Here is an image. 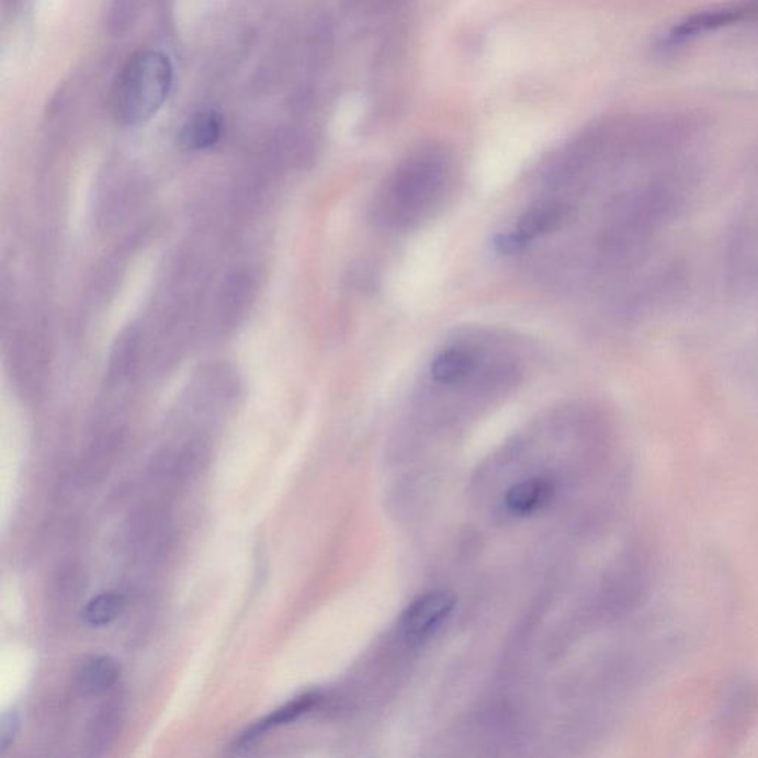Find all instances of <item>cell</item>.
Returning a JSON list of instances; mask_svg holds the SVG:
<instances>
[{
    "label": "cell",
    "instance_id": "obj_4",
    "mask_svg": "<svg viewBox=\"0 0 758 758\" xmlns=\"http://www.w3.org/2000/svg\"><path fill=\"white\" fill-rule=\"evenodd\" d=\"M455 597L444 591H429L419 596L401 615L400 629L414 642H423L442 629L455 611Z\"/></svg>",
    "mask_w": 758,
    "mask_h": 758
},
{
    "label": "cell",
    "instance_id": "obj_3",
    "mask_svg": "<svg viewBox=\"0 0 758 758\" xmlns=\"http://www.w3.org/2000/svg\"><path fill=\"white\" fill-rule=\"evenodd\" d=\"M753 21H758V0H738L727 5L694 12L659 37L658 49L660 53H672L709 33Z\"/></svg>",
    "mask_w": 758,
    "mask_h": 758
},
{
    "label": "cell",
    "instance_id": "obj_5",
    "mask_svg": "<svg viewBox=\"0 0 758 758\" xmlns=\"http://www.w3.org/2000/svg\"><path fill=\"white\" fill-rule=\"evenodd\" d=\"M320 701L321 697L319 693L310 692L301 694V697L287 702L286 705L281 706V709L274 711L273 714L267 715L261 722L253 724L247 732H244V734L236 739V743L233 744V751L236 754L251 751L258 744V740H260L267 732L295 722V720L315 710L316 706L320 704Z\"/></svg>",
    "mask_w": 758,
    "mask_h": 758
},
{
    "label": "cell",
    "instance_id": "obj_13",
    "mask_svg": "<svg viewBox=\"0 0 758 758\" xmlns=\"http://www.w3.org/2000/svg\"><path fill=\"white\" fill-rule=\"evenodd\" d=\"M493 245L499 256H516V253L523 252L529 244L518 235V231H514L495 236Z\"/></svg>",
    "mask_w": 758,
    "mask_h": 758
},
{
    "label": "cell",
    "instance_id": "obj_2",
    "mask_svg": "<svg viewBox=\"0 0 758 758\" xmlns=\"http://www.w3.org/2000/svg\"><path fill=\"white\" fill-rule=\"evenodd\" d=\"M435 151H422L410 159L399 173L394 177L392 207L389 214L397 222H410L418 218L442 190L446 165Z\"/></svg>",
    "mask_w": 758,
    "mask_h": 758
},
{
    "label": "cell",
    "instance_id": "obj_9",
    "mask_svg": "<svg viewBox=\"0 0 758 758\" xmlns=\"http://www.w3.org/2000/svg\"><path fill=\"white\" fill-rule=\"evenodd\" d=\"M567 210L558 203H544L536 207L529 210L527 214L520 218L518 226V235L523 237L528 244L542 235L554 230L566 218Z\"/></svg>",
    "mask_w": 758,
    "mask_h": 758
},
{
    "label": "cell",
    "instance_id": "obj_6",
    "mask_svg": "<svg viewBox=\"0 0 758 758\" xmlns=\"http://www.w3.org/2000/svg\"><path fill=\"white\" fill-rule=\"evenodd\" d=\"M554 498V485L548 478L533 477L512 486L506 495V507L519 518L532 516L550 506Z\"/></svg>",
    "mask_w": 758,
    "mask_h": 758
},
{
    "label": "cell",
    "instance_id": "obj_12",
    "mask_svg": "<svg viewBox=\"0 0 758 758\" xmlns=\"http://www.w3.org/2000/svg\"><path fill=\"white\" fill-rule=\"evenodd\" d=\"M20 731V715L11 710L0 719V754H5L16 738Z\"/></svg>",
    "mask_w": 758,
    "mask_h": 758
},
{
    "label": "cell",
    "instance_id": "obj_7",
    "mask_svg": "<svg viewBox=\"0 0 758 758\" xmlns=\"http://www.w3.org/2000/svg\"><path fill=\"white\" fill-rule=\"evenodd\" d=\"M224 122L222 114L205 109L188 118L180 133V142L189 150H207L217 146L223 137Z\"/></svg>",
    "mask_w": 758,
    "mask_h": 758
},
{
    "label": "cell",
    "instance_id": "obj_11",
    "mask_svg": "<svg viewBox=\"0 0 758 758\" xmlns=\"http://www.w3.org/2000/svg\"><path fill=\"white\" fill-rule=\"evenodd\" d=\"M125 609L124 596L117 592H103L94 597L83 609L82 620L88 626H105L116 621Z\"/></svg>",
    "mask_w": 758,
    "mask_h": 758
},
{
    "label": "cell",
    "instance_id": "obj_10",
    "mask_svg": "<svg viewBox=\"0 0 758 758\" xmlns=\"http://www.w3.org/2000/svg\"><path fill=\"white\" fill-rule=\"evenodd\" d=\"M476 367L474 358L467 351L463 350H448L434 359L431 365V376L435 383L439 384H455L460 383L472 375Z\"/></svg>",
    "mask_w": 758,
    "mask_h": 758
},
{
    "label": "cell",
    "instance_id": "obj_1",
    "mask_svg": "<svg viewBox=\"0 0 758 758\" xmlns=\"http://www.w3.org/2000/svg\"><path fill=\"white\" fill-rule=\"evenodd\" d=\"M173 67L171 59L158 50H144L134 55L122 71L116 92L114 112L124 125L146 124L162 109L171 94Z\"/></svg>",
    "mask_w": 758,
    "mask_h": 758
},
{
    "label": "cell",
    "instance_id": "obj_14",
    "mask_svg": "<svg viewBox=\"0 0 758 758\" xmlns=\"http://www.w3.org/2000/svg\"><path fill=\"white\" fill-rule=\"evenodd\" d=\"M117 723L118 719L113 713L101 715V717L97 720L94 735H92L94 736V745L100 743L105 744V739L109 740L110 736H113L114 732H116Z\"/></svg>",
    "mask_w": 758,
    "mask_h": 758
},
{
    "label": "cell",
    "instance_id": "obj_8",
    "mask_svg": "<svg viewBox=\"0 0 758 758\" xmlns=\"http://www.w3.org/2000/svg\"><path fill=\"white\" fill-rule=\"evenodd\" d=\"M121 679V665L110 656H97L84 663L78 672V686L83 693L109 692Z\"/></svg>",
    "mask_w": 758,
    "mask_h": 758
}]
</instances>
